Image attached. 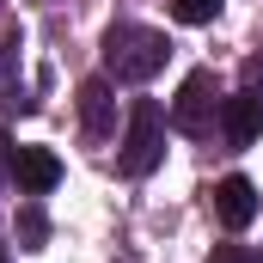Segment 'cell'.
Here are the masks:
<instances>
[{
  "label": "cell",
  "instance_id": "1",
  "mask_svg": "<svg viewBox=\"0 0 263 263\" xmlns=\"http://www.w3.org/2000/svg\"><path fill=\"white\" fill-rule=\"evenodd\" d=\"M165 55H172V43L153 25H110L104 31V73L123 86H147L165 67Z\"/></svg>",
  "mask_w": 263,
  "mask_h": 263
},
{
  "label": "cell",
  "instance_id": "2",
  "mask_svg": "<svg viewBox=\"0 0 263 263\" xmlns=\"http://www.w3.org/2000/svg\"><path fill=\"white\" fill-rule=\"evenodd\" d=\"M159 159H165V110L153 98H135L129 104V129H123V172L129 178H147Z\"/></svg>",
  "mask_w": 263,
  "mask_h": 263
},
{
  "label": "cell",
  "instance_id": "3",
  "mask_svg": "<svg viewBox=\"0 0 263 263\" xmlns=\"http://www.w3.org/2000/svg\"><path fill=\"white\" fill-rule=\"evenodd\" d=\"M208 123H214V73H208V67H196V73L178 86V98H172V129L202 135Z\"/></svg>",
  "mask_w": 263,
  "mask_h": 263
},
{
  "label": "cell",
  "instance_id": "4",
  "mask_svg": "<svg viewBox=\"0 0 263 263\" xmlns=\"http://www.w3.org/2000/svg\"><path fill=\"white\" fill-rule=\"evenodd\" d=\"M12 184H18L25 196H49V190L62 184V159H55L49 147H18V153H12Z\"/></svg>",
  "mask_w": 263,
  "mask_h": 263
},
{
  "label": "cell",
  "instance_id": "5",
  "mask_svg": "<svg viewBox=\"0 0 263 263\" xmlns=\"http://www.w3.org/2000/svg\"><path fill=\"white\" fill-rule=\"evenodd\" d=\"M220 129H227L233 147H251V141L263 135V98L257 92H233V98L220 104Z\"/></svg>",
  "mask_w": 263,
  "mask_h": 263
},
{
  "label": "cell",
  "instance_id": "6",
  "mask_svg": "<svg viewBox=\"0 0 263 263\" xmlns=\"http://www.w3.org/2000/svg\"><path fill=\"white\" fill-rule=\"evenodd\" d=\"M214 214H220V227H251L257 220V184L251 178H220V190H214Z\"/></svg>",
  "mask_w": 263,
  "mask_h": 263
},
{
  "label": "cell",
  "instance_id": "7",
  "mask_svg": "<svg viewBox=\"0 0 263 263\" xmlns=\"http://www.w3.org/2000/svg\"><path fill=\"white\" fill-rule=\"evenodd\" d=\"M80 123H86V135H104L117 129V98H110V80H86L80 86Z\"/></svg>",
  "mask_w": 263,
  "mask_h": 263
},
{
  "label": "cell",
  "instance_id": "8",
  "mask_svg": "<svg viewBox=\"0 0 263 263\" xmlns=\"http://www.w3.org/2000/svg\"><path fill=\"white\" fill-rule=\"evenodd\" d=\"M214 12H220V0H172L178 25H214Z\"/></svg>",
  "mask_w": 263,
  "mask_h": 263
},
{
  "label": "cell",
  "instance_id": "9",
  "mask_svg": "<svg viewBox=\"0 0 263 263\" xmlns=\"http://www.w3.org/2000/svg\"><path fill=\"white\" fill-rule=\"evenodd\" d=\"M18 239H25V251H37V245L49 239V220H43L37 208H25V214H18Z\"/></svg>",
  "mask_w": 263,
  "mask_h": 263
},
{
  "label": "cell",
  "instance_id": "10",
  "mask_svg": "<svg viewBox=\"0 0 263 263\" xmlns=\"http://www.w3.org/2000/svg\"><path fill=\"white\" fill-rule=\"evenodd\" d=\"M245 92H257V98H263V55H257V62H245Z\"/></svg>",
  "mask_w": 263,
  "mask_h": 263
},
{
  "label": "cell",
  "instance_id": "11",
  "mask_svg": "<svg viewBox=\"0 0 263 263\" xmlns=\"http://www.w3.org/2000/svg\"><path fill=\"white\" fill-rule=\"evenodd\" d=\"M12 153H18V147H12V141H6V135H0V184H6V178H12Z\"/></svg>",
  "mask_w": 263,
  "mask_h": 263
},
{
  "label": "cell",
  "instance_id": "12",
  "mask_svg": "<svg viewBox=\"0 0 263 263\" xmlns=\"http://www.w3.org/2000/svg\"><path fill=\"white\" fill-rule=\"evenodd\" d=\"M214 263H251V257H245L239 245H220V251H214Z\"/></svg>",
  "mask_w": 263,
  "mask_h": 263
},
{
  "label": "cell",
  "instance_id": "13",
  "mask_svg": "<svg viewBox=\"0 0 263 263\" xmlns=\"http://www.w3.org/2000/svg\"><path fill=\"white\" fill-rule=\"evenodd\" d=\"M0 263H6V245H0Z\"/></svg>",
  "mask_w": 263,
  "mask_h": 263
}]
</instances>
